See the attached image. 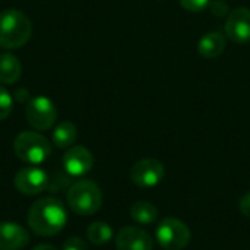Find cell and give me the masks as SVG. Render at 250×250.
Here are the masks:
<instances>
[{"label":"cell","instance_id":"cell-11","mask_svg":"<svg viewBox=\"0 0 250 250\" xmlns=\"http://www.w3.org/2000/svg\"><path fill=\"white\" fill-rule=\"evenodd\" d=\"M94 157L85 146H70L63 155V167L70 176H83L91 171Z\"/></svg>","mask_w":250,"mask_h":250},{"label":"cell","instance_id":"cell-19","mask_svg":"<svg viewBox=\"0 0 250 250\" xmlns=\"http://www.w3.org/2000/svg\"><path fill=\"white\" fill-rule=\"evenodd\" d=\"M212 0H179L180 6L188 12H202L205 10Z\"/></svg>","mask_w":250,"mask_h":250},{"label":"cell","instance_id":"cell-13","mask_svg":"<svg viewBox=\"0 0 250 250\" xmlns=\"http://www.w3.org/2000/svg\"><path fill=\"white\" fill-rule=\"evenodd\" d=\"M226 48V38L223 34L211 31L207 32L198 42V51L205 59H217Z\"/></svg>","mask_w":250,"mask_h":250},{"label":"cell","instance_id":"cell-22","mask_svg":"<svg viewBox=\"0 0 250 250\" xmlns=\"http://www.w3.org/2000/svg\"><path fill=\"white\" fill-rule=\"evenodd\" d=\"M32 250H57L54 246H51V245H47V243H42V245H38V246H35Z\"/></svg>","mask_w":250,"mask_h":250},{"label":"cell","instance_id":"cell-4","mask_svg":"<svg viewBox=\"0 0 250 250\" xmlns=\"http://www.w3.org/2000/svg\"><path fill=\"white\" fill-rule=\"evenodd\" d=\"M16 157L28 164H41L51 154V145L48 139L37 132H22L13 142Z\"/></svg>","mask_w":250,"mask_h":250},{"label":"cell","instance_id":"cell-5","mask_svg":"<svg viewBox=\"0 0 250 250\" xmlns=\"http://www.w3.org/2000/svg\"><path fill=\"white\" fill-rule=\"evenodd\" d=\"M155 236L164 250H183L189 245L192 233L183 221L167 217L158 223Z\"/></svg>","mask_w":250,"mask_h":250},{"label":"cell","instance_id":"cell-1","mask_svg":"<svg viewBox=\"0 0 250 250\" xmlns=\"http://www.w3.org/2000/svg\"><path fill=\"white\" fill-rule=\"evenodd\" d=\"M66 224L67 211L64 204L57 198H41L35 201L28 211V226L37 236H56Z\"/></svg>","mask_w":250,"mask_h":250},{"label":"cell","instance_id":"cell-17","mask_svg":"<svg viewBox=\"0 0 250 250\" xmlns=\"http://www.w3.org/2000/svg\"><path fill=\"white\" fill-rule=\"evenodd\" d=\"M86 237L92 245H105L113 239V229L103 221H97L88 227Z\"/></svg>","mask_w":250,"mask_h":250},{"label":"cell","instance_id":"cell-2","mask_svg":"<svg viewBox=\"0 0 250 250\" xmlns=\"http://www.w3.org/2000/svg\"><path fill=\"white\" fill-rule=\"evenodd\" d=\"M32 35L29 18L18 10L7 9L0 13V47L15 50L25 45Z\"/></svg>","mask_w":250,"mask_h":250},{"label":"cell","instance_id":"cell-14","mask_svg":"<svg viewBox=\"0 0 250 250\" xmlns=\"http://www.w3.org/2000/svg\"><path fill=\"white\" fill-rule=\"evenodd\" d=\"M22 75V64L19 59L10 53L0 54V82L12 85L18 82Z\"/></svg>","mask_w":250,"mask_h":250},{"label":"cell","instance_id":"cell-21","mask_svg":"<svg viewBox=\"0 0 250 250\" xmlns=\"http://www.w3.org/2000/svg\"><path fill=\"white\" fill-rule=\"evenodd\" d=\"M239 209L240 212L250 218V192H246L240 199H239Z\"/></svg>","mask_w":250,"mask_h":250},{"label":"cell","instance_id":"cell-8","mask_svg":"<svg viewBox=\"0 0 250 250\" xmlns=\"http://www.w3.org/2000/svg\"><path fill=\"white\" fill-rule=\"evenodd\" d=\"M48 185V176L38 167L21 168L15 176V188L19 193L34 196L45 190Z\"/></svg>","mask_w":250,"mask_h":250},{"label":"cell","instance_id":"cell-12","mask_svg":"<svg viewBox=\"0 0 250 250\" xmlns=\"http://www.w3.org/2000/svg\"><path fill=\"white\" fill-rule=\"evenodd\" d=\"M31 240L29 233L16 223H0V250H21Z\"/></svg>","mask_w":250,"mask_h":250},{"label":"cell","instance_id":"cell-7","mask_svg":"<svg viewBox=\"0 0 250 250\" xmlns=\"http://www.w3.org/2000/svg\"><path fill=\"white\" fill-rule=\"evenodd\" d=\"M166 176L163 163L157 158H142L136 161L130 170L132 182L139 188L157 186Z\"/></svg>","mask_w":250,"mask_h":250},{"label":"cell","instance_id":"cell-20","mask_svg":"<svg viewBox=\"0 0 250 250\" xmlns=\"http://www.w3.org/2000/svg\"><path fill=\"white\" fill-rule=\"evenodd\" d=\"M63 250H88V246L82 239L70 237L63 243Z\"/></svg>","mask_w":250,"mask_h":250},{"label":"cell","instance_id":"cell-15","mask_svg":"<svg viewBox=\"0 0 250 250\" xmlns=\"http://www.w3.org/2000/svg\"><path fill=\"white\" fill-rule=\"evenodd\" d=\"M76 138H78V129L70 122H63L57 125V127L53 132V144L60 149L72 146Z\"/></svg>","mask_w":250,"mask_h":250},{"label":"cell","instance_id":"cell-6","mask_svg":"<svg viewBox=\"0 0 250 250\" xmlns=\"http://www.w3.org/2000/svg\"><path fill=\"white\" fill-rule=\"evenodd\" d=\"M28 123L37 130H48L57 119V110L47 97H35L29 100L25 111Z\"/></svg>","mask_w":250,"mask_h":250},{"label":"cell","instance_id":"cell-10","mask_svg":"<svg viewBox=\"0 0 250 250\" xmlns=\"http://www.w3.org/2000/svg\"><path fill=\"white\" fill-rule=\"evenodd\" d=\"M116 248L117 250H152L154 240L145 230L127 226L117 233Z\"/></svg>","mask_w":250,"mask_h":250},{"label":"cell","instance_id":"cell-18","mask_svg":"<svg viewBox=\"0 0 250 250\" xmlns=\"http://www.w3.org/2000/svg\"><path fill=\"white\" fill-rule=\"evenodd\" d=\"M12 107H13L12 95L3 86H0V120L9 117V114L12 113Z\"/></svg>","mask_w":250,"mask_h":250},{"label":"cell","instance_id":"cell-16","mask_svg":"<svg viewBox=\"0 0 250 250\" xmlns=\"http://www.w3.org/2000/svg\"><path fill=\"white\" fill-rule=\"evenodd\" d=\"M130 217L139 224H152L158 218V209L148 201H138L130 207Z\"/></svg>","mask_w":250,"mask_h":250},{"label":"cell","instance_id":"cell-3","mask_svg":"<svg viewBox=\"0 0 250 250\" xmlns=\"http://www.w3.org/2000/svg\"><path fill=\"white\" fill-rule=\"evenodd\" d=\"M69 208L82 217L95 214L103 205V193L100 188L91 180H79L67 190Z\"/></svg>","mask_w":250,"mask_h":250},{"label":"cell","instance_id":"cell-9","mask_svg":"<svg viewBox=\"0 0 250 250\" xmlns=\"http://www.w3.org/2000/svg\"><path fill=\"white\" fill-rule=\"evenodd\" d=\"M227 38L233 42H248L250 41V9L237 7L229 13L226 26H224Z\"/></svg>","mask_w":250,"mask_h":250}]
</instances>
